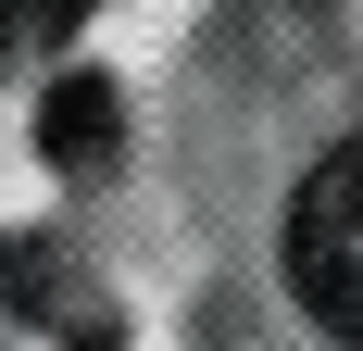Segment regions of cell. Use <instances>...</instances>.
Returning a JSON list of instances; mask_svg holds the SVG:
<instances>
[{"instance_id":"cell-1","label":"cell","mask_w":363,"mask_h":351,"mask_svg":"<svg viewBox=\"0 0 363 351\" xmlns=\"http://www.w3.org/2000/svg\"><path fill=\"white\" fill-rule=\"evenodd\" d=\"M289 288H301V314L326 339L363 351V139L301 176V201H289Z\"/></svg>"},{"instance_id":"cell-2","label":"cell","mask_w":363,"mask_h":351,"mask_svg":"<svg viewBox=\"0 0 363 351\" xmlns=\"http://www.w3.org/2000/svg\"><path fill=\"white\" fill-rule=\"evenodd\" d=\"M38 151H50V163H113V88L101 75H63V88L38 101Z\"/></svg>"},{"instance_id":"cell-3","label":"cell","mask_w":363,"mask_h":351,"mask_svg":"<svg viewBox=\"0 0 363 351\" xmlns=\"http://www.w3.org/2000/svg\"><path fill=\"white\" fill-rule=\"evenodd\" d=\"M75 13H88V0H0V38H13V50H38V38H63Z\"/></svg>"}]
</instances>
